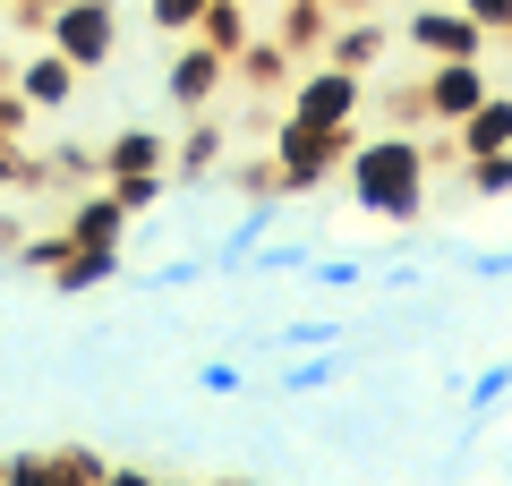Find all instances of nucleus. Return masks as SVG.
<instances>
[{
	"label": "nucleus",
	"instance_id": "obj_1",
	"mask_svg": "<svg viewBox=\"0 0 512 486\" xmlns=\"http://www.w3.org/2000/svg\"><path fill=\"white\" fill-rule=\"evenodd\" d=\"M342 171H350V197H359V214H376V222H419L427 214V137H359L342 154Z\"/></svg>",
	"mask_w": 512,
	"mask_h": 486
},
{
	"label": "nucleus",
	"instance_id": "obj_2",
	"mask_svg": "<svg viewBox=\"0 0 512 486\" xmlns=\"http://www.w3.org/2000/svg\"><path fill=\"white\" fill-rule=\"evenodd\" d=\"M359 145V120L350 128H316V120H291L282 111V128H274V171H282V197H316V188L342 171V154Z\"/></svg>",
	"mask_w": 512,
	"mask_h": 486
},
{
	"label": "nucleus",
	"instance_id": "obj_3",
	"mask_svg": "<svg viewBox=\"0 0 512 486\" xmlns=\"http://www.w3.org/2000/svg\"><path fill=\"white\" fill-rule=\"evenodd\" d=\"M43 43H60L86 77H103L111 60H120V9H111V0H60L52 26H43Z\"/></svg>",
	"mask_w": 512,
	"mask_h": 486
},
{
	"label": "nucleus",
	"instance_id": "obj_4",
	"mask_svg": "<svg viewBox=\"0 0 512 486\" xmlns=\"http://www.w3.org/2000/svg\"><path fill=\"white\" fill-rule=\"evenodd\" d=\"M367 103V77L342 69V60H308V77H291V120H316V128H350Z\"/></svg>",
	"mask_w": 512,
	"mask_h": 486
},
{
	"label": "nucleus",
	"instance_id": "obj_5",
	"mask_svg": "<svg viewBox=\"0 0 512 486\" xmlns=\"http://www.w3.org/2000/svg\"><path fill=\"white\" fill-rule=\"evenodd\" d=\"M222 86H231V60H222L214 43H197V35H171V69H163L171 111H180V120H197V111H214Z\"/></svg>",
	"mask_w": 512,
	"mask_h": 486
},
{
	"label": "nucleus",
	"instance_id": "obj_6",
	"mask_svg": "<svg viewBox=\"0 0 512 486\" xmlns=\"http://www.w3.org/2000/svg\"><path fill=\"white\" fill-rule=\"evenodd\" d=\"M487 94H495L487 60H427V86H419V120L453 128V120H470V111L487 103Z\"/></svg>",
	"mask_w": 512,
	"mask_h": 486
},
{
	"label": "nucleus",
	"instance_id": "obj_7",
	"mask_svg": "<svg viewBox=\"0 0 512 486\" xmlns=\"http://www.w3.org/2000/svg\"><path fill=\"white\" fill-rule=\"evenodd\" d=\"M402 43H410V52H427V60H487L495 52V35L470 18V9H410Z\"/></svg>",
	"mask_w": 512,
	"mask_h": 486
},
{
	"label": "nucleus",
	"instance_id": "obj_8",
	"mask_svg": "<svg viewBox=\"0 0 512 486\" xmlns=\"http://www.w3.org/2000/svg\"><path fill=\"white\" fill-rule=\"evenodd\" d=\"M9 86H18V94H26L35 111H60V103L77 94V86H86V69H77V60L60 52V43H26V60L9 69Z\"/></svg>",
	"mask_w": 512,
	"mask_h": 486
},
{
	"label": "nucleus",
	"instance_id": "obj_9",
	"mask_svg": "<svg viewBox=\"0 0 512 486\" xmlns=\"http://www.w3.org/2000/svg\"><path fill=\"white\" fill-rule=\"evenodd\" d=\"M60 231H69V248H120V231H128V205L111 197L103 180H94L86 197H77L69 214H60Z\"/></svg>",
	"mask_w": 512,
	"mask_h": 486
},
{
	"label": "nucleus",
	"instance_id": "obj_10",
	"mask_svg": "<svg viewBox=\"0 0 512 486\" xmlns=\"http://www.w3.org/2000/svg\"><path fill=\"white\" fill-rule=\"evenodd\" d=\"M393 52V26L384 18H333V35H325V60H342V69H376V60Z\"/></svg>",
	"mask_w": 512,
	"mask_h": 486
},
{
	"label": "nucleus",
	"instance_id": "obj_11",
	"mask_svg": "<svg viewBox=\"0 0 512 486\" xmlns=\"http://www.w3.org/2000/svg\"><path fill=\"white\" fill-rule=\"evenodd\" d=\"M94 154H103V180H120V171H171V137L163 128H120V137H103Z\"/></svg>",
	"mask_w": 512,
	"mask_h": 486
},
{
	"label": "nucleus",
	"instance_id": "obj_12",
	"mask_svg": "<svg viewBox=\"0 0 512 486\" xmlns=\"http://www.w3.org/2000/svg\"><path fill=\"white\" fill-rule=\"evenodd\" d=\"M120 282V248H69L52 265V290L60 299H94V290H111Z\"/></svg>",
	"mask_w": 512,
	"mask_h": 486
},
{
	"label": "nucleus",
	"instance_id": "obj_13",
	"mask_svg": "<svg viewBox=\"0 0 512 486\" xmlns=\"http://www.w3.org/2000/svg\"><path fill=\"white\" fill-rule=\"evenodd\" d=\"M453 145H461V154H512V94L495 86L470 120H453Z\"/></svg>",
	"mask_w": 512,
	"mask_h": 486
},
{
	"label": "nucleus",
	"instance_id": "obj_14",
	"mask_svg": "<svg viewBox=\"0 0 512 486\" xmlns=\"http://www.w3.org/2000/svg\"><path fill=\"white\" fill-rule=\"evenodd\" d=\"M222 154H231L222 120H214V111H197V120H188V137L171 145V171H180V180H214V171H222Z\"/></svg>",
	"mask_w": 512,
	"mask_h": 486
},
{
	"label": "nucleus",
	"instance_id": "obj_15",
	"mask_svg": "<svg viewBox=\"0 0 512 486\" xmlns=\"http://www.w3.org/2000/svg\"><path fill=\"white\" fill-rule=\"evenodd\" d=\"M291 69L299 60L282 52V43H265V35H248L231 52V86H248V94H274V86H291Z\"/></svg>",
	"mask_w": 512,
	"mask_h": 486
},
{
	"label": "nucleus",
	"instance_id": "obj_16",
	"mask_svg": "<svg viewBox=\"0 0 512 486\" xmlns=\"http://www.w3.org/2000/svg\"><path fill=\"white\" fill-rule=\"evenodd\" d=\"M188 35H197V43H214V52H222V60H231V52H239V43H248V35H256V26H248V0H205V18H197V26H188Z\"/></svg>",
	"mask_w": 512,
	"mask_h": 486
},
{
	"label": "nucleus",
	"instance_id": "obj_17",
	"mask_svg": "<svg viewBox=\"0 0 512 486\" xmlns=\"http://www.w3.org/2000/svg\"><path fill=\"white\" fill-rule=\"evenodd\" d=\"M325 35H333V18H325V0H291V18H282V52H291V60H316V52H325Z\"/></svg>",
	"mask_w": 512,
	"mask_h": 486
},
{
	"label": "nucleus",
	"instance_id": "obj_18",
	"mask_svg": "<svg viewBox=\"0 0 512 486\" xmlns=\"http://www.w3.org/2000/svg\"><path fill=\"white\" fill-rule=\"evenodd\" d=\"M103 188L128 205V222H137V214H154V205L171 197V171H120V180H103Z\"/></svg>",
	"mask_w": 512,
	"mask_h": 486
},
{
	"label": "nucleus",
	"instance_id": "obj_19",
	"mask_svg": "<svg viewBox=\"0 0 512 486\" xmlns=\"http://www.w3.org/2000/svg\"><path fill=\"white\" fill-rule=\"evenodd\" d=\"M52 180L94 188V180H103V154H94V145H52V162H43V188H52Z\"/></svg>",
	"mask_w": 512,
	"mask_h": 486
},
{
	"label": "nucleus",
	"instance_id": "obj_20",
	"mask_svg": "<svg viewBox=\"0 0 512 486\" xmlns=\"http://www.w3.org/2000/svg\"><path fill=\"white\" fill-rule=\"evenodd\" d=\"M265 231H274V214H265V205H256V214H239V231H231V239L214 248V265H222V273H239V265H248L256 248H265Z\"/></svg>",
	"mask_w": 512,
	"mask_h": 486
},
{
	"label": "nucleus",
	"instance_id": "obj_21",
	"mask_svg": "<svg viewBox=\"0 0 512 486\" xmlns=\"http://www.w3.org/2000/svg\"><path fill=\"white\" fill-rule=\"evenodd\" d=\"M18 188H43V162L26 154V137H0V197H18Z\"/></svg>",
	"mask_w": 512,
	"mask_h": 486
},
{
	"label": "nucleus",
	"instance_id": "obj_22",
	"mask_svg": "<svg viewBox=\"0 0 512 486\" xmlns=\"http://www.w3.org/2000/svg\"><path fill=\"white\" fill-rule=\"evenodd\" d=\"M9 256H18L26 273H52L60 256H69V231H26V239H18V248H9Z\"/></svg>",
	"mask_w": 512,
	"mask_h": 486
},
{
	"label": "nucleus",
	"instance_id": "obj_23",
	"mask_svg": "<svg viewBox=\"0 0 512 486\" xmlns=\"http://www.w3.org/2000/svg\"><path fill=\"white\" fill-rule=\"evenodd\" d=\"M231 188H239V197H248V205L282 197V171H274V154H256V162H239V171H231Z\"/></svg>",
	"mask_w": 512,
	"mask_h": 486
},
{
	"label": "nucleus",
	"instance_id": "obj_24",
	"mask_svg": "<svg viewBox=\"0 0 512 486\" xmlns=\"http://www.w3.org/2000/svg\"><path fill=\"white\" fill-rule=\"evenodd\" d=\"M504 393H512V359H495L487 376H470V427H478V418H487V410H495Z\"/></svg>",
	"mask_w": 512,
	"mask_h": 486
},
{
	"label": "nucleus",
	"instance_id": "obj_25",
	"mask_svg": "<svg viewBox=\"0 0 512 486\" xmlns=\"http://www.w3.org/2000/svg\"><path fill=\"white\" fill-rule=\"evenodd\" d=\"M146 18H154V35L171 43V35H188V26L205 18V0H146Z\"/></svg>",
	"mask_w": 512,
	"mask_h": 486
},
{
	"label": "nucleus",
	"instance_id": "obj_26",
	"mask_svg": "<svg viewBox=\"0 0 512 486\" xmlns=\"http://www.w3.org/2000/svg\"><path fill=\"white\" fill-rule=\"evenodd\" d=\"M333 376H342V359H291L282 367V393H325Z\"/></svg>",
	"mask_w": 512,
	"mask_h": 486
},
{
	"label": "nucleus",
	"instance_id": "obj_27",
	"mask_svg": "<svg viewBox=\"0 0 512 486\" xmlns=\"http://www.w3.org/2000/svg\"><path fill=\"white\" fill-rule=\"evenodd\" d=\"M197 393H214V401H239V393H248V376H239L231 359H205V367H197Z\"/></svg>",
	"mask_w": 512,
	"mask_h": 486
},
{
	"label": "nucleus",
	"instance_id": "obj_28",
	"mask_svg": "<svg viewBox=\"0 0 512 486\" xmlns=\"http://www.w3.org/2000/svg\"><path fill=\"white\" fill-rule=\"evenodd\" d=\"M274 342L282 350H333V342H342V324H325V316H316V324H282Z\"/></svg>",
	"mask_w": 512,
	"mask_h": 486
},
{
	"label": "nucleus",
	"instance_id": "obj_29",
	"mask_svg": "<svg viewBox=\"0 0 512 486\" xmlns=\"http://www.w3.org/2000/svg\"><path fill=\"white\" fill-rule=\"evenodd\" d=\"M359 256H308V282H325V290H350V282H359Z\"/></svg>",
	"mask_w": 512,
	"mask_h": 486
},
{
	"label": "nucleus",
	"instance_id": "obj_30",
	"mask_svg": "<svg viewBox=\"0 0 512 486\" xmlns=\"http://www.w3.org/2000/svg\"><path fill=\"white\" fill-rule=\"evenodd\" d=\"M205 273H214V256H180V265H163L154 282H163V290H188V282H205Z\"/></svg>",
	"mask_w": 512,
	"mask_h": 486
},
{
	"label": "nucleus",
	"instance_id": "obj_31",
	"mask_svg": "<svg viewBox=\"0 0 512 486\" xmlns=\"http://www.w3.org/2000/svg\"><path fill=\"white\" fill-rule=\"evenodd\" d=\"M26 120H35V103L9 86V94H0V137H26Z\"/></svg>",
	"mask_w": 512,
	"mask_h": 486
},
{
	"label": "nucleus",
	"instance_id": "obj_32",
	"mask_svg": "<svg viewBox=\"0 0 512 486\" xmlns=\"http://www.w3.org/2000/svg\"><path fill=\"white\" fill-rule=\"evenodd\" d=\"M461 9H470L487 35H504V26H512V0H461Z\"/></svg>",
	"mask_w": 512,
	"mask_h": 486
},
{
	"label": "nucleus",
	"instance_id": "obj_33",
	"mask_svg": "<svg viewBox=\"0 0 512 486\" xmlns=\"http://www.w3.org/2000/svg\"><path fill=\"white\" fill-rule=\"evenodd\" d=\"M18 239H26V231H18V222H9V214H0V248H18Z\"/></svg>",
	"mask_w": 512,
	"mask_h": 486
},
{
	"label": "nucleus",
	"instance_id": "obj_34",
	"mask_svg": "<svg viewBox=\"0 0 512 486\" xmlns=\"http://www.w3.org/2000/svg\"><path fill=\"white\" fill-rule=\"evenodd\" d=\"M495 43H504V52H512V26H504V35H495Z\"/></svg>",
	"mask_w": 512,
	"mask_h": 486
},
{
	"label": "nucleus",
	"instance_id": "obj_35",
	"mask_svg": "<svg viewBox=\"0 0 512 486\" xmlns=\"http://www.w3.org/2000/svg\"><path fill=\"white\" fill-rule=\"evenodd\" d=\"M43 9H60V0H43Z\"/></svg>",
	"mask_w": 512,
	"mask_h": 486
},
{
	"label": "nucleus",
	"instance_id": "obj_36",
	"mask_svg": "<svg viewBox=\"0 0 512 486\" xmlns=\"http://www.w3.org/2000/svg\"><path fill=\"white\" fill-rule=\"evenodd\" d=\"M0 9H9V0H0Z\"/></svg>",
	"mask_w": 512,
	"mask_h": 486
}]
</instances>
